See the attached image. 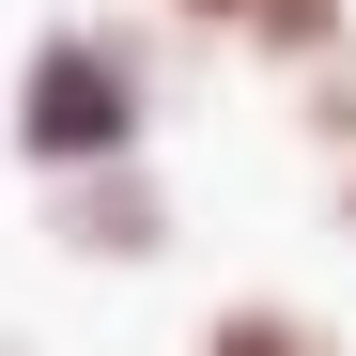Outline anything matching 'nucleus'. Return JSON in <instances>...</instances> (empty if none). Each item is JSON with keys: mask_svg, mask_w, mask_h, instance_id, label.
<instances>
[{"mask_svg": "<svg viewBox=\"0 0 356 356\" xmlns=\"http://www.w3.org/2000/svg\"><path fill=\"white\" fill-rule=\"evenodd\" d=\"M325 202H341V232H356V155H341V186H325Z\"/></svg>", "mask_w": 356, "mask_h": 356, "instance_id": "39448f33", "label": "nucleus"}, {"mask_svg": "<svg viewBox=\"0 0 356 356\" xmlns=\"http://www.w3.org/2000/svg\"><path fill=\"white\" fill-rule=\"evenodd\" d=\"M0 356H31V341H0Z\"/></svg>", "mask_w": 356, "mask_h": 356, "instance_id": "423d86ee", "label": "nucleus"}, {"mask_svg": "<svg viewBox=\"0 0 356 356\" xmlns=\"http://www.w3.org/2000/svg\"><path fill=\"white\" fill-rule=\"evenodd\" d=\"M186 356H356V341H341L325 310H294V294H217Z\"/></svg>", "mask_w": 356, "mask_h": 356, "instance_id": "20e7f679", "label": "nucleus"}, {"mask_svg": "<svg viewBox=\"0 0 356 356\" xmlns=\"http://www.w3.org/2000/svg\"><path fill=\"white\" fill-rule=\"evenodd\" d=\"M186 31H232V47H264V63H325V47L356 31V0H170Z\"/></svg>", "mask_w": 356, "mask_h": 356, "instance_id": "7ed1b4c3", "label": "nucleus"}, {"mask_svg": "<svg viewBox=\"0 0 356 356\" xmlns=\"http://www.w3.org/2000/svg\"><path fill=\"white\" fill-rule=\"evenodd\" d=\"M47 248H78V264H155L170 248V186L124 155V170H78V186H47Z\"/></svg>", "mask_w": 356, "mask_h": 356, "instance_id": "f03ea898", "label": "nucleus"}, {"mask_svg": "<svg viewBox=\"0 0 356 356\" xmlns=\"http://www.w3.org/2000/svg\"><path fill=\"white\" fill-rule=\"evenodd\" d=\"M140 124H155V63H140L124 31H93V16L31 31L0 140H16V155L47 170V186H78V170H124V155H140Z\"/></svg>", "mask_w": 356, "mask_h": 356, "instance_id": "f257e3e1", "label": "nucleus"}]
</instances>
